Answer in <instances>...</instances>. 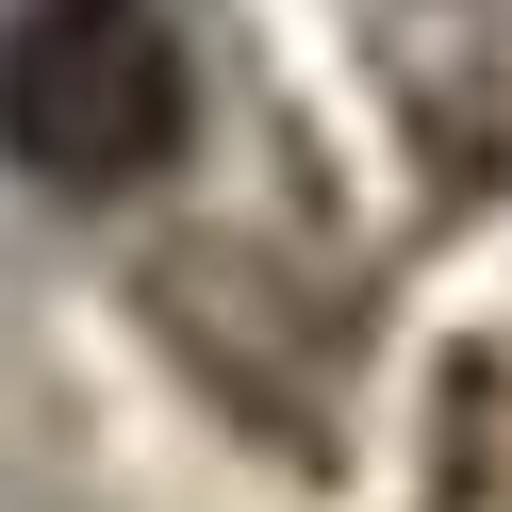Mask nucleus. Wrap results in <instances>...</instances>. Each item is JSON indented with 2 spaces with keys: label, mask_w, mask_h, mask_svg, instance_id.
Masks as SVG:
<instances>
[{
  "label": "nucleus",
  "mask_w": 512,
  "mask_h": 512,
  "mask_svg": "<svg viewBox=\"0 0 512 512\" xmlns=\"http://www.w3.org/2000/svg\"><path fill=\"white\" fill-rule=\"evenodd\" d=\"M182 34L149 0H17L0 17V149L50 199H116L182 149Z\"/></svg>",
  "instance_id": "nucleus-1"
}]
</instances>
